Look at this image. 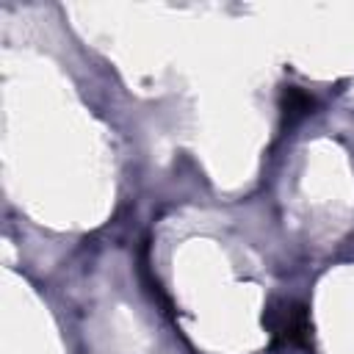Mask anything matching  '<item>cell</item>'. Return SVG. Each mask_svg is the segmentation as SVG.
Wrapping results in <instances>:
<instances>
[{
    "label": "cell",
    "mask_w": 354,
    "mask_h": 354,
    "mask_svg": "<svg viewBox=\"0 0 354 354\" xmlns=\"http://www.w3.org/2000/svg\"><path fill=\"white\" fill-rule=\"evenodd\" d=\"M313 108H315V100L307 91H301L299 86H285L282 88V119H285V124H296L299 119L313 113Z\"/></svg>",
    "instance_id": "cell-2"
},
{
    "label": "cell",
    "mask_w": 354,
    "mask_h": 354,
    "mask_svg": "<svg viewBox=\"0 0 354 354\" xmlns=\"http://www.w3.org/2000/svg\"><path fill=\"white\" fill-rule=\"evenodd\" d=\"M266 329L271 332V351H310L313 326L307 307L296 299H274L263 315Z\"/></svg>",
    "instance_id": "cell-1"
}]
</instances>
